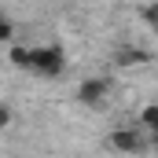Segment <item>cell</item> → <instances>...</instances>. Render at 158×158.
Instances as JSON below:
<instances>
[{"mask_svg":"<svg viewBox=\"0 0 158 158\" xmlns=\"http://www.w3.org/2000/svg\"><path fill=\"white\" fill-rule=\"evenodd\" d=\"M151 151H155V155H158V136H151Z\"/></svg>","mask_w":158,"mask_h":158,"instance_id":"obj_9","label":"cell"},{"mask_svg":"<svg viewBox=\"0 0 158 158\" xmlns=\"http://www.w3.org/2000/svg\"><path fill=\"white\" fill-rule=\"evenodd\" d=\"M63 70H66L63 44H33V74H40V77H59Z\"/></svg>","mask_w":158,"mask_h":158,"instance_id":"obj_1","label":"cell"},{"mask_svg":"<svg viewBox=\"0 0 158 158\" xmlns=\"http://www.w3.org/2000/svg\"><path fill=\"white\" fill-rule=\"evenodd\" d=\"M140 19H143L147 30H155V33H158V4H143V7H140Z\"/></svg>","mask_w":158,"mask_h":158,"instance_id":"obj_6","label":"cell"},{"mask_svg":"<svg viewBox=\"0 0 158 158\" xmlns=\"http://www.w3.org/2000/svg\"><path fill=\"white\" fill-rule=\"evenodd\" d=\"M107 96H110V77H85V81L77 85V103H81V107H88V110L103 107Z\"/></svg>","mask_w":158,"mask_h":158,"instance_id":"obj_2","label":"cell"},{"mask_svg":"<svg viewBox=\"0 0 158 158\" xmlns=\"http://www.w3.org/2000/svg\"><path fill=\"white\" fill-rule=\"evenodd\" d=\"M147 63H151V52H147V48H136V44L114 48V66H118V70H129V66H147Z\"/></svg>","mask_w":158,"mask_h":158,"instance_id":"obj_4","label":"cell"},{"mask_svg":"<svg viewBox=\"0 0 158 158\" xmlns=\"http://www.w3.org/2000/svg\"><path fill=\"white\" fill-rule=\"evenodd\" d=\"M7 59H11V66H19V70H33V48L11 44V48H7Z\"/></svg>","mask_w":158,"mask_h":158,"instance_id":"obj_5","label":"cell"},{"mask_svg":"<svg viewBox=\"0 0 158 158\" xmlns=\"http://www.w3.org/2000/svg\"><path fill=\"white\" fill-rule=\"evenodd\" d=\"M11 37H15V26H11V19H0V40H4V44H11Z\"/></svg>","mask_w":158,"mask_h":158,"instance_id":"obj_7","label":"cell"},{"mask_svg":"<svg viewBox=\"0 0 158 158\" xmlns=\"http://www.w3.org/2000/svg\"><path fill=\"white\" fill-rule=\"evenodd\" d=\"M0 125H11V107H7V103L0 107Z\"/></svg>","mask_w":158,"mask_h":158,"instance_id":"obj_8","label":"cell"},{"mask_svg":"<svg viewBox=\"0 0 158 158\" xmlns=\"http://www.w3.org/2000/svg\"><path fill=\"white\" fill-rule=\"evenodd\" d=\"M110 147H114L118 155H140V151H147L140 129H114V132H110Z\"/></svg>","mask_w":158,"mask_h":158,"instance_id":"obj_3","label":"cell"}]
</instances>
